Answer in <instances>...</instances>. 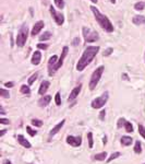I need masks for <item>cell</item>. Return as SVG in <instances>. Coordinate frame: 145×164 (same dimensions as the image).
I'll use <instances>...</instances> for the list:
<instances>
[{
	"mask_svg": "<svg viewBox=\"0 0 145 164\" xmlns=\"http://www.w3.org/2000/svg\"><path fill=\"white\" fill-rule=\"evenodd\" d=\"M99 49H100L99 46H88V47H86L85 50L83 52V54H82L81 58L77 61V64H76V70L77 71H83L84 69L94 60V58L98 54Z\"/></svg>",
	"mask_w": 145,
	"mask_h": 164,
	"instance_id": "1",
	"label": "cell"
},
{
	"mask_svg": "<svg viewBox=\"0 0 145 164\" xmlns=\"http://www.w3.org/2000/svg\"><path fill=\"white\" fill-rule=\"evenodd\" d=\"M91 11L93 12V14H94V18H95L96 22L98 23L100 27L105 30L107 33H111V32H114V25L111 24L110 20L107 18L106 15L103 14V13H100L98 9L94 6H91Z\"/></svg>",
	"mask_w": 145,
	"mask_h": 164,
	"instance_id": "2",
	"label": "cell"
},
{
	"mask_svg": "<svg viewBox=\"0 0 145 164\" xmlns=\"http://www.w3.org/2000/svg\"><path fill=\"white\" fill-rule=\"evenodd\" d=\"M104 70H105V67H104V66H99V67H97V68L93 71V73H92V76H91V79H90V82H88V88H90L91 91L95 90V88L97 87V84H98L100 78L103 76Z\"/></svg>",
	"mask_w": 145,
	"mask_h": 164,
	"instance_id": "3",
	"label": "cell"
},
{
	"mask_svg": "<svg viewBox=\"0 0 145 164\" xmlns=\"http://www.w3.org/2000/svg\"><path fill=\"white\" fill-rule=\"evenodd\" d=\"M27 37H28V26L26 24H23L22 26L20 27L18 36H16V42H15L16 46L18 47H23L26 43Z\"/></svg>",
	"mask_w": 145,
	"mask_h": 164,
	"instance_id": "4",
	"label": "cell"
},
{
	"mask_svg": "<svg viewBox=\"0 0 145 164\" xmlns=\"http://www.w3.org/2000/svg\"><path fill=\"white\" fill-rule=\"evenodd\" d=\"M82 33H83L84 41L86 43H94V42H96V41H98V38H99L98 33L95 32V31H93L92 29H90V27L83 26L82 27Z\"/></svg>",
	"mask_w": 145,
	"mask_h": 164,
	"instance_id": "5",
	"label": "cell"
},
{
	"mask_svg": "<svg viewBox=\"0 0 145 164\" xmlns=\"http://www.w3.org/2000/svg\"><path fill=\"white\" fill-rule=\"evenodd\" d=\"M108 99H109V93L106 91L105 93H103L100 96H98V97H96V99L93 100V101H92V103H91V106L93 107V108H95V110L103 108V107L105 106V104L107 103Z\"/></svg>",
	"mask_w": 145,
	"mask_h": 164,
	"instance_id": "6",
	"label": "cell"
},
{
	"mask_svg": "<svg viewBox=\"0 0 145 164\" xmlns=\"http://www.w3.org/2000/svg\"><path fill=\"white\" fill-rule=\"evenodd\" d=\"M49 12L50 14H51V16H53V19L55 20V22L57 23L58 25H62L65 23V15L62 14V13H60V12L56 11V9L53 6L49 7Z\"/></svg>",
	"mask_w": 145,
	"mask_h": 164,
	"instance_id": "7",
	"label": "cell"
},
{
	"mask_svg": "<svg viewBox=\"0 0 145 164\" xmlns=\"http://www.w3.org/2000/svg\"><path fill=\"white\" fill-rule=\"evenodd\" d=\"M65 141L68 145H70L71 147L73 148H77V147H80L82 145V138L79 136V137H74V136H68L67 139H65Z\"/></svg>",
	"mask_w": 145,
	"mask_h": 164,
	"instance_id": "8",
	"label": "cell"
},
{
	"mask_svg": "<svg viewBox=\"0 0 145 164\" xmlns=\"http://www.w3.org/2000/svg\"><path fill=\"white\" fill-rule=\"evenodd\" d=\"M68 52H69V47L68 46H65V47L62 48V50H61V56L59 57V59H58L57 65H56V67H55V71L59 70V69L62 67L63 61H65V58L67 57V55H68Z\"/></svg>",
	"mask_w": 145,
	"mask_h": 164,
	"instance_id": "9",
	"label": "cell"
},
{
	"mask_svg": "<svg viewBox=\"0 0 145 164\" xmlns=\"http://www.w3.org/2000/svg\"><path fill=\"white\" fill-rule=\"evenodd\" d=\"M58 59H59L58 56L53 55V56H51V57L49 58V60H48V73H49L50 77H53V73L56 72V71H55V67L57 65Z\"/></svg>",
	"mask_w": 145,
	"mask_h": 164,
	"instance_id": "10",
	"label": "cell"
},
{
	"mask_svg": "<svg viewBox=\"0 0 145 164\" xmlns=\"http://www.w3.org/2000/svg\"><path fill=\"white\" fill-rule=\"evenodd\" d=\"M44 26H45V23H44V21H37V22L34 24L33 29H32L31 35H32V36H36V35H37L38 33L43 30V29H44Z\"/></svg>",
	"mask_w": 145,
	"mask_h": 164,
	"instance_id": "11",
	"label": "cell"
},
{
	"mask_svg": "<svg viewBox=\"0 0 145 164\" xmlns=\"http://www.w3.org/2000/svg\"><path fill=\"white\" fill-rule=\"evenodd\" d=\"M81 90H82V84H79L77 87H75V88L73 89L72 91H71V93H70V95H69L68 97V101L69 102H72V101H74V100L79 96V94H80Z\"/></svg>",
	"mask_w": 145,
	"mask_h": 164,
	"instance_id": "12",
	"label": "cell"
},
{
	"mask_svg": "<svg viewBox=\"0 0 145 164\" xmlns=\"http://www.w3.org/2000/svg\"><path fill=\"white\" fill-rule=\"evenodd\" d=\"M49 85H50V82L48 80H44L39 85V89H38V94L39 95L44 96L46 94V92L48 91V89H49Z\"/></svg>",
	"mask_w": 145,
	"mask_h": 164,
	"instance_id": "13",
	"label": "cell"
},
{
	"mask_svg": "<svg viewBox=\"0 0 145 164\" xmlns=\"http://www.w3.org/2000/svg\"><path fill=\"white\" fill-rule=\"evenodd\" d=\"M41 61H42V54H41V52H39V50H35L34 53H33L32 59H31L32 65L38 66L39 64H41Z\"/></svg>",
	"mask_w": 145,
	"mask_h": 164,
	"instance_id": "14",
	"label": "cell"
},
{
	"mask_svg": "<svg viewBox=\"0 0 145 164\" xmlns=\"http://www.w3.org/2000/svg\"><path fill=\"white\" fill-rule=\"evenodd\" d=\"M18 142H19L20 145H22V147H24L25 149H31L32 148V145H31V142L27 140L26 138L24 137V136H22V135H18Z\"/></svg>",
	"mask_w": 145,
	"mask_h": 164,
	"instance_id": "15",
	"label": "cell"
},
{
	"mask_svg": "<svg viewBox=\"0 0 145 164\" xmlns=\"http://www.w3.org/2000/svg\"><path fill=\"white\" fill-rule=\"evenodd\" d=\"M65 119H63V120H61L60 122H58L57 125H56V126L53 127V129H51V130L49 131V138H53V136H55V135H57L58 132L60 131L61 128L63 127V125H65Z\"/></svg>",
	"mask_w": 145,
	"mask_h": 164,
	"instance_id": "16",
	"label": "cell"
},
{
	"mask_svg": "<svg viewBox=\"0 0 145 164\" xmlns=\"http://www.w3.org/2000/svg\"><path fill=\"white\" fill-rule=\"evenodd\" d=\"M51 101V96L50 95H44L38 100V105L41 107H46Z\"/></svg>",
	"mask_w": 145,
	"mask_h": 164,
	"instance_id": "17",
	"label": "cell"
},
{
	"mask_svg": "<svg viewBox=\"0 0 145 164\" xmlns=\"http://www.w3.org/2000/svg\"><path fill=\"white\" fill-rule=\"evenodd\" d=\"M132 23L135 25H145V16L144 15H134L132 18Z\"/></svg>",
	"mask_w": 145,
	"mask_h": 164,
	"instance_id": "18",
	"label": "cell"
},
{
	"mask_svg": "<svg viewBox=\"0 0 145 164\" xmlns=\"http://www.w3.org/2000/svg\"><path fill=\"white\" fill-rule=\"evenodd\" d=\"M120 142H121L122 145H124V147H129L131 145V143L133 142V139L129 136H122L121 139H120Z\"/></svg>",
	"mask_w": 145,
	"mask_h": 164,
	"instance_id": "19",
	"label": "cell"
},
{
	"mask_svg": "<svg viewBox=\"0 0 145 164\" xmlns=\"http://www.w3.org/2000/svg\"><path fill=\"white\" fill-rule=\"evenodd\" d=\"M107 152L106 151H104V152H100V153H97V154H95L94 157H93V160L95 161H105L107 158Z\"/></svg>",
	"mask_w": 145,
	"mask_h": 164,
	"instance_id": "20",
	"label": "cell"
},
{
	"mask_svg": "<svg viewBox=\"0 0 145 164\" xmlns=\"http://www.w3.org/2000/svg\"><path fill=\"white\" fill-rule=\"evenodd\" d=\"M20 92H21L22 94H24V95L30 96L31 95L30 85H26V84H22V85H21V88H20Z\"/></svg>",
	"mask_w": 145,
	"mask_h": 164,
	"instance_id": "21",
	"label": "cell"
},
{
	"mask_svg": "<svg viewBox=\"0 0 145 164\" xmlns=\"http://www.w3.org/2000/svg\"><path fill=\"white\" fill-rule=\"evenodd\" d=\"M51 36H53V34H51V32H49V31H46V32H44L41 36H39V41L41 42H45V41H48V39H50L51 38Z\"/></svg>",
	"mask_w": 145,
	"mask_h": 164,
	"instance_id": "22",
	"label": "cell"
},
{
	"mask_svg": "<svg viewBox=\"0 0 145 164\" xmlns=\"http://www.w3.org/2000/svg\"><path fill=\"white\" fill-rule=\"evenodd\" d=\"M123 128H124L127 132H129V134L133 132V125H132L130 122H128V120H126L124 125H123Z\"/></svg>",
	"mask_w": 145,
	"mask_h": 164,
	"instance_id": "23",
	"label": "cell"
},
{
	"mask_svg": "<svg viewBox=\"0 0 145 164\" xmlns=\"http://www.w3.org/2000/svg\"><path fill=\"white\" fill-rule=\"evenodd\" d=\"M134 152L136 153V154H141L142 153V143L139 140L135 141V145H134Z\"/></svg>",
	"mask_w": 145,
	"mask_h": 164,
	"instance_id": "24",
	"label": "cell"
},
{
	"mask_svg": "<svg viewBox=\"0 0 145 164\" xmlns=\"http://www.w3.org/2000/svg\"><path fill=\"white\" fill-rule=\"evenodd\" d=\"M145 8V2L143 1H139L136 4H134V9L136 10V11H142V10H144Z\"/></svg>",
	"mask_w": 145,
	"mask_h": 164,
	"instance_id": "25",
	"label": "cell"
},
{
	"mask_svg": "<svg viewBox=\"0 0 145 164\" xmlns=\"http://www.w3.org/2000/svg\"><path fill=\"white\" fill-rule=\"evenodd\" d=\"M31 124H32V126L34 127H42L43 126V120L41 119H37V118H34L31 120Z\"/></svg>",
	"mask_w": 145,
	"mask_h": 164,
	"instance_id": "26",
	"label": "cell"
},
{
	"mask_svg": "<svg viewBox=\"0 0 145 164\" xmlns=\"http://www.w3.org/2000/svg\"><path fill=\"white\" fill-rule=\"evenodd\" d=\"M120 155H121V153H120V152H114V153H111L110 157L107 159V163H109V162H111V161H114V159H118Z\"/></svg>",
	"mask_w": 145,
	"mask_h": 164,
	"instance_id": "27",
	"label": "cell"
},
{
	"mask_svg": "<svg viewBox=\"0 0 145 164\" xmlns=\"http://www.w3.org/2000/svg\"><path fill=\"white\" fill-rule=\"evenodd\" d=\"M0 96L4 97V99H9L10 97V92L6 90V89H1L0 90Z\"/></svg>",
	"mask_w": 145,
	"mask_h": 164,
	"instance_id": "28",
	"label": "cell"
},
{
	"mask_svg": "<svg viewBox=\"0 0 145 164\" xmlns=\"http://www.w3.org/2000/svg\"><path fill=\"white\" fill-rule=\"evenodd\" d=\"M87 140H88V148L93 149V145H94V140H93V134L88 132L87 134Z\"/></svg>",
	"mask_w": 145,
	"mask_h": 164,
	"instance_id": "29",
	"label": "cell"
},
{
	"mask_svg": "<svg viewBox=\"0 0 145 164\" xmlns=\"http://www.w3.org/2000/svg\"><path fill=\"white\" fill-rule=\"evenodd\" d=\"M37 78H38V73L37 72L33 73V74L30 77V79H28V85H32V84L34 83L35 81L37 80Z\"/></svg>",
	"mask_w": 145,
	"mask_h": 164,
	"instance_id": "30",
	"label": "cell"
},
{
	"mask_svg": "<svg viewBox=\"0 0 145 164\" xmlns=\"http://www.w3.org/2000/svg\"><path fill=\"white\" fill-rule=\"evenodd\" d=\"M26 131H27V134L30 135L31 137H34V136H36L37 135V131L35 129H33L31 126H26Z\"/></svg>",
	"mask_w": 145,
	"mask_h": 164,
	"instance_id": "31",
	"label": "cell"
},
{
	"mask_svg": "<svg viewBox=\"0 0 145 164\" xmlns=\"http://www.w3.org/2000/svg\"><path fill=\"white\" fill-rule=\"evenodd\" d=\"M53 1H55V4L57 8H59V9L65 8V0H53Z\"/></svg>",
	"mask_w": 145,
	"mask_h": 164,
	"instance_id": "32",
	"label": "cell"
},
{
	"mask_svg": "<svg viewBox=\"0 0 145 164\" xmlns=\"http://www.w3.org/2000/svg\"><path fill=\"white\" fill-rule=\"evenodd\" d=\"M55 102H56V105H57V106H60L61 105L60 92H57V93H56V95H55Z\"/></svg>",
	"mask_w": 145,
	"mask_h": 164,
	"instance_id": "33",
	"label": "cell"
},
{
	"mask_svg": "<svg viewBox=\"0 0 145 164\" xmlns=\"http://www.w3.org/2000/svg\"><path fill=\"white\" fill-rule=\"evenodd\" d=\"M139 134L141 135V137L145 140V127L143 125H139Z\"/></svg>",
	"mask_w": 145,
	"mask_h": 164,
	"instance_id": "34",
	"label": "cell"
},
{
	"mask_svg": "<svg viewBox=\"0 0 145 164\" xmlns=\"http://www.w3.org/2000/svg\"><path fill=\"white\" fill-rule=\"evenodd\" d=\"M112 53H114V48H112V47H108V48L103 53V55H104V57H108V56H110Z\"/></svg>",
	"mask_w": 145,
	"mask_h": 164,
	"instance_id": "35",
	"label": "cell"
},
{
	"mask_svg": "<svg viewBox=\"0 0 145 164\" xmlns=\"http://www.w3.org/2000/svg\"><path fill=\"white\" fill-rule=\"evenodd\" d=\"M37 48H38V49L46 50L47 48H48V45H47V44H43V43H38V44H37Z\"/></svg>",
	"mask_w": 145,
	"mask_h": 164,
	"instance_id": "36",
	"label": "cell"
},
{
	"mask_svg": "<svg viewBox=\"0 0 145 164\" xmlns=\"http://www.w3.org/2000/svg\"><path fill=\"white\" fill-rule=\"evenodd\" d=\"M105 117H106V111L102 110V111L99 112V119L100 120H105Z\"/></svg>",
	"mask_w": 145,
	"mask_h": 164,
	"instance_id": "37",
	"label": "cell"
},
{
	"mask_svg": "<svg viewBox=\"0 0 145 164\" xmlns=\"http://www.w3.org/2000/svg\"><path fill=\"white\" fill-rule=\"evenodd\" d=\"M6 88H9V89H11L14 87V82H12V81H10V82H6V83L4 84Z\"/></svg>",
	"mask_w": 145,
	"mask_h": 164,
	"instance_id": "38",
	"label": "cell"
},
{
	"mask_svg": "<svg viewBox=\"0 0 145 164\" xmlns=\"http://www.w3.org/2000/svg\"><path fill=\"white\" fill-rule=\"evenodd\" d=\"M0 124H2V125H9L10 120L7 118H0Z\"/></svg>",
	"mask_w": 145,
	"mask_h": 164,
	"instance_id": "39",
	"label": "cell"
},
{
	"mask_svg": "<svg viewBox=\"0 0 145 164\" xmlns=\"http://www.w3.org/2000/svg\"><path fill=\"white\" fill-rule=\"evenodd\" d=\"M79 44H80V38H79V37H74V38H73L72 45L73 46H77Z\"/></svg>",
	"mask_w": 145,
	"mask_h": 164,
	"instance_id": "40",
	"label": "cell"
},
{
	"mask_svg": "<svg viewBox=\"0 0 145 164\" xmlns=\"http://www.w3.org/2000/svg\"><path fill=\"white\" fill-rule=\"evenodd\" d=\"M6 113H7V112L4 111V106H0V114H1V115H6Z\"/></svg>",
	"mask_w": 145,
	"mask_h": 164,
	"instance_id": "41",
	"label": "cell"
},
{
	"mask_svg": "<svg viewBox=\"0 0 145 164\" xmlns=\"http://www.w3.org/2000/svg\"><path fill=\"white\" fill-rule=\"evenodd\" d=\"M6 132H7V130H6V129H2V130H1V131H0V137H4Z\"/></svg>",
	"mask_w": 145,
	"mask_h": 164,
	"instance_id": "42",
	"label": "cell"
},
{
	"mask_svg": "<svg viewBox=\"0 0 145 164\" xmlns=\"http://www.w3.org/2000/svg\"><path fill=\"white\" fill-rule=\"evenodd\" d=\"M122 78H123L124 80H129V78H128V74H127V73H123V74H122Z\"/></svg>",
	"mask_w": 145,
	"mask_h": 164,
	"instance_id": "43",
	"label": "cell"
},
{
	"mask_svg": "<svg viewBox=\"0 0 145 164\" xmlns=\"http://www.w3.org/2000/svg\"><path fill=\"white\" fill-rule=\"evenodd\" d=\"M2 164H12V163H11V161H9V160H4Z\"/></svg>",
	"mask_w": 145,
	"mask_h": 164,
	"instance_id": "44",
	"label": "cell"
},
{
	"mask_svg": "<svg viewBox=\"0 0 145 164\" xmlns=\"http://www.w3.org/2000/svg\"><path fill=\"white\" fill-rule=\"evenodd\" d=\"M103 143H104V145H106V143H107V137H106V136L103 138Z\"/></svg>",
	"mask_w": 145,
	"mask_h": 164,
	"instance_id": "45",
	"label": "cell"
},
{
	"mask_svg": "<svg viewBox=\"0 0 145 164\" xmlns=\"http://www.w3.org/2000/svg\"><path fill=\"white\" fill-rule=\"evenodd\" d=\"M92 2H93V4H97V1H98V0H91Z\"/></svg>",
	"mask_w": 145,
	"mask_h": 164,
	"instance_id": "46",
	"label": "cell"
},
{
	"mask_svg": "<svg viewBox=\"0 0 145 164\" xmlns=\"http://www.w3.org/2000/svg\"><path fill=\"white\" fill-rule=\"evenodd\" d=\"M111 1V4H114V2H116V0H110Z\"/></svg>",
	"mask_w": 145,
	"mask_h": 164,
	"instance_id": "47",
	"label": "cell"
},
{
	"mask_svg": "<svg viewBox=\"0 0 145 164\" xmlns=\"http://www.w3.org/2000/svg\"><path fill=\"white\" fill-rule=\"evenodd\" d=\"M144 61H145V56H144Z\"/></svg>",
	"mask_w": 145,
	"mask_h": 164,
	"instance_id": "48",
	"label": "cell"
},
{
	"mask_svg": "<svg viewBox=\"0 0 145 164\" xmlns=\"http://www.w3.org/2000/svg\"><path fill=\"white\" fill-rule=\"evenodd\" d=\"M143 164H145V163H143Z\"/></svg>",
	"mask_w": 145,
	"mask_h": 164,
	"instance_id": "49",
	"label": "cell"
}]
</instances>
